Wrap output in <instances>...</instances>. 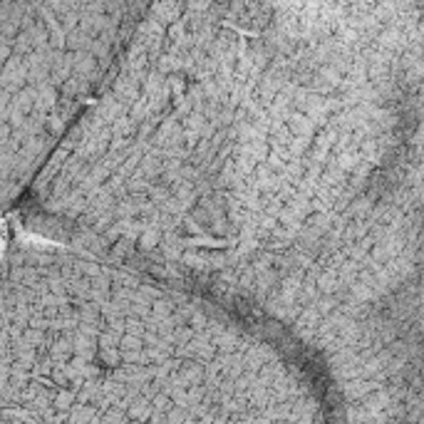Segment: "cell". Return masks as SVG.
I'll return each instance as SVG.
<instances>
[{"instance_id": "1", "label": "cell", "mask_w": 424, "mask_h": 424, "mask_svg": "<svg viewBox=\"0 0 424 424\" xmlns=\"http://www.w3.org/2000/svg\"><path fill=\"white\" fill-rule=\"evenodd\" d=\"M186 243H191V246H201V248H226L231 241H223V239H191L186 241Z\"/></svg>"}]
</instances>
